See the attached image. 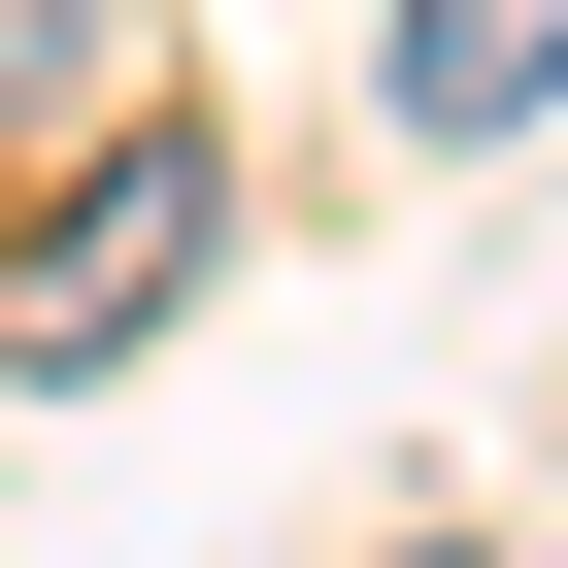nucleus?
Returning <instances> with one entry per match:
<instances>
[{"mask_svg": "<svg viewBox=\"0 0 568 568\" xmlns=\"http://www.w3.org/2000/svg\"><path fill=\"white\" fill-rule=\"evenodd\" d=\"M402 134H435V168L568 134V0H402Z\"/></svg>", "mask_w": 568, "mask_h": 568, "instance_id": "obj_2", "label": "nucleus"}, {"mask_svg": "<svg viewBox=\"0 0 568 568\" xmlns=\"http://www.w3.org/2000/svg\"><path fill=\"white\" fill-rule=\"evenodd\" d=\"M201 234H234V168H201V134L134 101V134H101L68 201H34V267H0V335H34V368H134V335L201 302Z\"/></svg>", "mask_w": 568, "mask_h": 568, "instance_id": "obj_1", "label": "nucleus"}, {"mask_svg": "<svg viewBox=\"0 0 568 568\" xmlns=\"http://www.w3.org/2000/svg\"><path fill=\"white\" fill-rule=\"evenodd\" d=\"M101 34H134V0H0V134H68V101H101Z\"/></svg>", "mask_w": 568, "mask_h": 568, "instance_id": "obj_3", "label": "nucleus"}]
</instances>
